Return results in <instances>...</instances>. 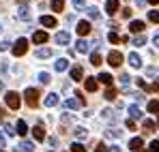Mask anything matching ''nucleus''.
Segmentation results:
<instances>
[{"label":"nucleus","instance_id":"obj_1","mask_svg":"<svg viewBox=\"0 0 159 152\" xmlns=\"http://www.w3.org/2000/svg\"><path fill=\"white\" fill-rule=\"evenodd\" d=\"M24 97H26L28 107H37V105H39V90H37V88H26Z\"/></svg>","mask_w":159,"mask_h":152},{"label":"nucleus","instance_id":"obj_2","mask_svg":"<svg viewBox=\"0 0 159 152\" xmlns=\"http://www.w3.org/2000/svg\"><path fill=\"white\" fill-rule=\"evenodd\" d=\"M11 51H13L15 58H17V56H24V54L28 51V41H26V39H17V43H13Z\"/></svg>","mask_w":159,"mask_h":152},{"label":"nucleus","instance_id":"obj_3","mask_svg":"<svg viewBox=\"0 0 159 152\" xmlns=\"http://www.w3.org/2000/svg\"><path fill=\"white\" fill-rule=\"evenodd\" d=\"M4 101H7V105H9L11 109H20V105H22V99H20L17 92H7Z\"/></svg>","mask_w":159,"mask_h":152},{"label":"nucleus","instance_id":"obj_4","mask_svg":"<svg viewBox=\"0 0 159 152\" xmlns=\"http://www.w3.org/2000/svg\"><path fill=\"white\" fill-rule=\"evenodd\" d=\"M107 62H110V67H120L123 64V54L120 51H110L107 54Z\"/></svg>","mask_w":159,"mask_h":152},{"label":"nucleus","instance_id":"obj_5","mask_svg":"<svg viewBox=\"0 0 159 152\" xmlns=\"http://www.w3.org/2000/svg\"><path fill=\"white\" fill-rule=\"evenodd\" d=\"M54 41H56L58 45H69V41H71V34H69V32H65V30H60V32H56Z\"/></svg>","mask_w":159,"mask_h":152},{"label":"nucleus","instance_id":"obj_6","mask_svg":"<svg viewBox=\"0 0 159 152\" xmlns=\"http://www.w3.org/2000/svg\"><path fill=\"white\" fill-rule=\"evenodd\" d=\"M90 28H93V26L88 24L86 20L80 22V24H78V34H80V37H88V34H90Z\"/></svg>","mask_w":159,"mask_h":152},{"label":"nucleus","instance_id":"obj_7","mask_svg":"<svg viewBox=\"0 0 159 152\" xmlns=\"http://www.w3.org/2000/svg\"><path fill=\"white\" fill-rule=\"evenodd\" d=\"M32 41H34V43H48V41H50V34L43 32V30H39V32L32 34Z\"/></svg>","mask_w":159,"mask_h":152},{"label":"nucleus","instance_id":"obj_8","mask_svg":"<svg viewBox=\"0 0 159 152\" xmlns=\"http://www.w3.org/2000/svg\"><path fill=\"white\" fill-rule=\"evenodd\" d=\"M43 26H48V28H56L58 26V22H56V17H52V15H43L41 20H39Z\"/></svg>","mask_w":159,"mask_h":152},{"label":"nucleus","instance_id":"obj_9","mask_svg":"<svg viewBox=\"0 0 159 152\" xmlns=\"http://www.w3.org/2000/svg\"><path fill=\"white\" fill-rule=\"evenodd\" d=\"M129 30H131L133 34H142V30H144V22H140V20H135L129 24Z\"/></svg>","mask_w":159,"mask_h":152},{"label":"nucleus","instance_id":"obj_10","mask_svg":"<svg viewBox=\"0 0 159 152\" xmlns=\"http://www.w3.org/2000/svg\"><path fill=\"white\" fill-rule=\"evenodd\" d=\"M118 11V0H107L106 2V13L107 15H114Z\"/></svg>","mask_w":159,"mask_h":152},{"label":"nucleus","instance_id":"obj_11","mask_svg":"<svg viewBox=\"0 0 159 152\" xmlns=\"http://www.w3.org/2000/svg\"><path fill=\"white\" fill-rule=\"evenodd\" d=\"M129 64H131L133 69H140V67H142V58H140L135 51H131V54H129Z\"/></svg>","mask_w":159,"mask_h":152},{"label":"nucleus","instance_id":"obj_12","mask_svg":"<svg viewBox=\"0 0 159 152\" xmlns=\"http://www.w3.org/2000/svg\"><path fill=\"white\" fill-rule=\"evenodd\" d=\"M82 105H84V103L80 101V99H67V101H65V109H78Z\"/></svg>","mask_w":159,"mask_h":152},{"label":"nucleus","instance_id":"obj_13","mask_svg":"<svg viewBox=\"0 0 159 152\" xmlns=\"http://www.w3.org/2000/svg\"><path fill=\"white\" fill-rule=\"evenodd\" d=\"M54 67H56V71H67V67H69V60H65V58H58L56 62H54Z\"/></svg>","mask_w":159,"mask_h":152},{"label":"nucleus","instance_id":"obj_14","mask_svg":"<svg viewBox=\"0 0 159 152\" xmlns=\"http://www.w3.org/2000/svg\"><path fill=\"white\" fill-rule=\"evenodd\" d=\"M84 86H86V90H88V92H95V90H97V79H95V77H86Z\"/></svg>","mask_w":159,"mask_h":152},{"label":"nucleus","instance_id":"obj_15","mask_svg":"<svg viewBox=\"0 0 159 152\" xmlns=\"http://www.w3.org/2000/svg\"><path fill=\"white\" fill-rule=\"evenodd\" d=\"M32 135H34L37 141H43V139H45V131H43V127H34L32 128Z\"/></svg>","mask_w":159,"mask_h":152},{"label":"nucleus","instance_id":"obj_16","mask_svg":"<svg viewBox=\"0 0 159 152\" xmlns=\"http://www.w3.org/2000/svg\"><path fill=\"white\" fill-rule=\"evenodd\" d=\"M82 77H84V71H82V67H73V69H71V79H73V81H80Z\"/></svg>","mask_w":159,"mask_h":152},{"label":"nucleus","instance_id":"obj_17","mask_svg":"<svg viewBox=\"0 0 159 152\" xmlns=\"http://www.w3.org/2000/svg\"><path fill=\"white\" fill-rule=\"evenodd\" d=\"M45 105H48V107H56V105H58V94L50 92V94L45 97Z\"/></svg>","mask_w":159,"mask_h":152},{"label":"nucleus","instance_id":"obj_18","mask_svg":"<svg viewBox=\"0 0 159 152\" xmlns=\"http://www.w3.org/2000/svg\"><path fill=\"white\" fill-rule=\"evenodd\" d=\"M142 146H144V141H142V137H133L131 141H129V148H131V150H140V148H142Z\"/></svg>","mask_w":159,"mask_h":152},{"label":"nucleus","instance_id":"obj_19","mask_svg":"<svg viewBox=\"0 0 159 152\" xmlns=\"http://www.w3.org/2000/svg\"><path fill=\"white\" fill-rule=\"evenodd\" d=\"M75 50H78L80 54H86V51L90 50V43H88V41H84V39H80V41H78V47H75Z\"/></svg>","mask_w":159,"mask_h":152},{"label":"nucleus","instance_id":"obj_20","mask_svg":"<svg viewBox=\"0 0 159 152\" xmlns=\"http://www.w3.org/2000/svg\"><path fill=\"white\" fill-rule=\"evenodd\" d=\"M101 84H106V86H112V81H114V77L110 75V73H99V77H97Z\"/></svg>","mask_w":159,"mask_h":152},{"label":"nucleus","instance_id":"obj_21","mask_svg":"<svg viewBox=\"0 0 159 152\" xmlns=\"http://www.w3.org/2000/svg\"><path fill=\"white\" fill-rule=\"evenodd\" d=\"M34 56H37V58H50V56H52V50H50V47H41V50L34 51Z\"/></svg>","mask_w":159,"mask_h":152},{"label":"nucleus","instance_id":"obj_22","mask_svg":"<svg viewBox=\"0 0 159 152\" xmlns=\"http://www.w3.org/2000/svg\"><path fill=\"white\" fill-rule=\"evenodd\" d=\"M15 128H17L15 133H17V135H22V137L28 133V127H26V122H24V120H17V127H15Z\"/></svg>","mask_w":159,"mask_h":152},{"label":"nucleus","instance_id":"obj_23","mask_svg":"<svg viewBox=\"0 0 159 152\" xmlns=\"http://www.w3.org/2000/svg\"><path fill=\"white\" fill-rule=\"evenodd\" d=\"M17 17H20V20H24V22L30 20V13H28L26 7H20V9H17Z\"/></svg>","mask_w":159,"mask_h":152},{"label":"nucleus","instance_id":"obj_24","mask_svg":"<svg viewBox=\"0 0 159 152\" xmlns=\"http://www.w3.org/2000/svg\"><path fill=\"white\" fill-rule=\"evenodd\" d=\"M129 114H131V120H133V118H138V120L142 118V111H140L138 105H129Z\"/></svg>","mask_w":159,"mask_h":152},{"label":"nucleus","instance_id":"obj_25","mask_svg":"<svg viewBox=\"0 0 159 152\" xmlns=\"http://www.w3.org/2000/svg\"><path fill=\"white\" fill-rule=\"evenodd\" d=\"M73 135H75L78 139H86V137H88L86 128H82V127H78V128H75V131H73Z\"/></svg>","mask_w":159,"mask_h":152},{"label":"nucleus","instance_id":"obj_26","mask_svg":"<svg viewBox=\"0 0 159 152\" xmlns=\"http://www.w3.org/2000/svg\"><path fill=\"white\" fill-rule=\"evenodd\" d=\"M86 13H88V17H93V20H97V17H99V9H97V7H88V9H86Z\"/></svg>","mask_w":159,"mask_h":152},{"label":"nucleus","instance_id":"obj_27","mask_svg":"<svg viewBox=\"0 0 159 152\" xmlns=\"http://www.w3.org/2000/svg\"><path fill=\"white\" fill-rule=\"evenodd\" d=\"M20 148H22V152H32L34 150V144H32V141H22Z\"/></svg>","mask_w":159,"mask_h":152},{"label":"nucleus","instance_id":"obj_28","mask_svg":"<svg viewBox=\"0 0 159 152\" xmlns=\"http://www.w3.org/2000/svg\"><path fill=\"white\" fill-rule=\"evenodd\" d=\"M148 111L151 114H159V101H148Z\"/></svg>","mask_w":159,"mask_h":152},{"label":"nucleus","instance_id":"obj_29","mask_svg":"<svg viewBox=\"0 0 159 152\" xmlns=\"http://www.w3.org/2000/svg\"><path fill=\"white\" fill-rule=\"evenodd\" d=\"M65 0H52V11H62Z\"/></svg>","mask_w":159,"mask_h":152},{"label":"nucleus","instance_id":"obj_30","mask_svg":"<svg viewBox=\"0 0 159 152\" xmlns=\"http://www.w3.org/2000/svg\"><path fill=\"white\" fill-rule=\"evenodd\" d=\"M103 97H106L107 101H114V99H116V90H114V88H107V90H106V94H103Z\"/></svg>","mask_w":159,"mask_h":152},{"label":"nucleus","instance_id":"obj_31","mask_svg":"<svg viewBox=\"0 0 159 152\" xmlns=\"http://www.w3.org/2000/svg\"><path fill=\"white\" fill-rule=\"evenodd\" d=\"M148 20H151V22H155V24H159V11H155V9H153V11H148Z\"/></svg>","mask_w":159,"mask_h":152},{"label":"nucleus","instance_id":"obj_32","mask_svg":"<svg viewBox=\"0 0 159 152\" xmlns=\"http://www.w3.org/2000/svg\"><path fill=\"white\" fill-rule=\"evenodd\" d=\"M144 43H146V37H144V34H138V37L133 39V45H138V47L144 45Z\"/></svg>","mask_w":159,"mask_h":152},{"label":"nucleus","instance_id":"obj_33","mask_svg":"<svg viewBox=\"0 0 159 152\" xmlns=\"http://www.w3.org/2000/svg\"><path fill=\"white\" fill-rule=\"evenodd\" d=\"M90 64H93V67H99V64H101V56H99V54H93V56H90Z\"/></svg>","mask_w":159,"mask_h":152},{"label":"nucleus","instance_id":"obj_34","mask_svg":"<svg viewBox=\"0 0 159 152\" xmlns=\"http://www.w3.org/2000/svg\"><path fill=\"white\" fill-rule=\"evenodd\" d=\"M146 152H159V139H153L151 141V146H148V150Z\"/></svg>","mask_w":159,"mask_h":152},{"label":"nucleus","instance_id":"obj_35","mask_svg":"<svg viewBox=\"0 0 159 152\" xmlns=\"http://www.w3.org/2000/svg\"><path fill=\"white\" fill-rule=\"evenodd\" d=\"M71 152H86V148L80 141H75V144H71Z\"/></svg>","mask_w":159,"mask_h":152},{"label":"nucleus","instance_id":"obj_36","mask_svg":"<svg viewBox=\"0 0 159 152\" xmlns=\"http://www.w3.org/2000/svg\"><path fill=\"white\" fill-rule=\"evenodd\" d=\"M73 7H75L78 11H84V9H86V2H84V0H73Z\"/></svg>","mask_w":159,"mask_h":152},{"label":"nucleus","instance_id":"obj_37","mask_svg":"<svg viewBox=\"0 0 159 152\" xmlns=\"http://www.w3.org/2000/svg\"><path fill=\"white\" fill-rule=\"evenodd\" d=\"M107 41H110V43H118V41H120V37H118L116 32H110V34H107Z\"/></svg>","mask_w":159,"mask_h":152},{"label":"nucleus","instance_id":"obj_38","mask_svg":"<svg viewBox=\"0 0 159 152\" xmlns=\"http://www.w3.org/2000/svg\"><path fill=\"white\" fill-rule=\"evenodd\" d=\"M127 84H129V75H127V73H123V75H120V86H123L125 90H127Z\"/></svg>","mask_w":159,"mask_h":152},{"label":"nucleus","instance_id":"obj_39","mask_svg":"<svg viewBox=\"0 0 159 152\" xmlns=\"http://www.w3.org/2000/svg\"><path fill=\"white\" fill-rule=\"evenodd\" d=\"M39 81L41 84H50V73H39Z\"/></svg>","mask_w":159,"mask_h":152},{"label":"nucleus","instance_id":"obj_40","mask_svg":"<svg viewBox=\"0 0 159 152\" xmlns=\"http://www.w3.org/2000/svg\"><path fill=\"white\" fill-rule=\"evenodd\" d=\"M144 128H146V133H151V131L155 128V122H153V120H144Z\"/></svg>","mask_w":159,"mask_h":152},{"label":"nucleus","instance_id":"obj_41","mask_svg":"<svg viewBox=\"0 0 159 152\" xmlns=\"http://www.w3.org/2000/svg\"><path fill=\"white\" fill-rule=\"evenodd\" d=\"M103 118L106 120H114V111L112 109H103Z\"/></svg>","mask_w":159,"mask_h":152},{"label":"nucleus","instance_id":"obj_42","mask_svg":"<svg viewBox=\"0 0 159 152\" xmlns=\"http://www.w3.org/2000/svg\"><path fill=\"white\" fill-rule=\"evenodd\" d=\"M107 137H120V131H116V128H110V131H107Z\"/></svg>","mask_w":159,"mask_h":152},{"label":"nucleus","instance_id":"obj_43","mask_svg":"<svg viewBox=\"0 0 159 152\" xmlns=\"http://www.w3.org/2000/svg\"><path fill=\"white\" fill-rule=\"evenodd\" d=\"M9 47H11V43H9V41H0V51H7Z\"/></svg>","mask_w":159,"mask_h":152},{"label":"nucleus","instance_id":"obj_44","mask_svg":"<svg viewBox=\"0 0 159 152\" xmlns=\"http://www.w3.org/2000/svg\"><path fill=\"white\" fill-rule=\"evenodd\" d=\"M4 131H7V135H15V128H13V124H4Z\"/></svg>","mask_w":159,"mask_h":152},{"label":"nucleus","instance_id":"obj_45","mask_svg":"<svg viewBox=\"0 0 159 152\" xmlns=\"http://www.w3.org/2000/svg\"><path fill=\"white\" fill-rule=\"evenodd\" d=\"M135 81H138V86H140L142 90H148V86H146V81H144V79H135Z\"/></svg>","mask_w":159,"mask_h":152},{"label":"nucleus","instance_id":"obj_46","mask_svg":"<svg viewBox=\"0 0 159 152\" xmlns=\"http://www.w3.org/2000/svg\"><path fill=\"white\" fill-rule=\"evenodd\" d=\"M95 152H107V146L106 144H99V146L95 148Z\"/></svg>","mask_w":159,"mask_h":152},{"label":"nucleus","instance_id":"obj_47","mask_svg":"<svg viewBox=\"0 0 159 152\" xmlns=\"http://www.w3.org/2000/svg\"><path fill=\"white\" fill-rule=\"evenodd\" d=\"M123 17L129 20V17H131V9H123Z\"/></svg>","mask_w":159,"mask_h":152},{"label":"nucleus","instance_id":"obj_48","mask_svg":"<svg viewBox=\"0 0 159 152\" xmlns=\"http://www.w3.org/2000/svg\"><path fill=\"white\" fill-rule=\"evenodd\" d=\"M125 127L129 128V131H133V128H135V122H133V120H127V122H125Z\"/></svg>","mask_w":159,"mask_h":152},{"label":"nucleus","instance_id":"obj_49","mask_svg":"<svg viewBox=\"0 0 159 152\" xmlns=\"http://www.w3.org/2000/svg\"><path fill=\"white\" fill-rule=\"evenodd\" d=\"M151 90H155V92H157V90H159V77H157V79H155V81H153V86H151Z\"/></svg>","mask_w":159,"mask_h":152},{"label":"nucleus","instance_id":"obj_50","mask_svg":"<svg viewBox=\"0 0 159 152\" xmlns=\"http://www.w3.org/2000/svg\"><path fill=\"white\" fill-rule=\"evenodd\" d=\"M107 152H120V148L118 146H112V148H107Z\"/></svg>","mask_w":159,"mask_h":152},{"label":"nucleus","instance_id":"obj_51","mask_svg":"<svg viewBox=\"0 0 159 152\" xmlns=\"http://www.w3.org/2000/svg\"><path fill=\"white\" fill-rule=\"evenodd\" d=\"M0 148H4V135L0 133Z\"/></svg>","mask_w":159,"mask_h":152},{"label":"nucleus","instance_id":"obj_52","mask_svg":"<svg viewBox=\"0 0 159 152\" xmlns=\"http://www.w3.org/2000/svg\"><path fill=\"white\" fill-rule=\"evenodd\" d=\"M153 43H155V45L159 47V34H157V37H153Z\"/></svg>","mask_w":159,"mask_h":152},{"label":"nucleus","instance_id":"obj_53","mask_svg":"<svg viewBox=\"0 0 159 152\" xmlns=\"http://www.w3.org/2000/svg\"><path fill=\"white\" fill-rule=\"evenodd\" d=\"M146 2H151L153 7H157V4H159V0H146Z\"/></svg>","mask_w":159,"mask_h":152},{"label":"nucleus","instance_id":"obj_54","mask_svg":"<svg viewBox=\"0 0 159 152\" xmlns=\"http://www.w3.org/2000/svg\"><path fill=\"white\" fill-rule=\"evenodd\" d=\"M144 2H146V0H135V4H138V7H142Z\"/></svg>","mask_w":159,"mask_h":152},{"label":"nucleus","instance_id":"obj_55","mask_svg":"<svg viewBox=\"0 0 159 152\" xmlns=\"http://www.w3.org/2000/svg\"><path fill=\"white\" fill-rule=\"evenodd\" d=\"M0 120H4V109L0 107Z\"/></svg>","mask_w":159,"mask_h":152},{"label":"nucleus","instance_id":"obj_56","mask_svg":"<svg viewBox=\"0 0 159 152\" xmlns=\"http://www.w3.org/2000/svg\"><path fill=\"white\" fill-rule=\"evenodd\" d=\"M0 32H2V24H0Z\"/></svg>","mask_w":159,"mask_h":152},{"label":"nucleus","instance_id":"obj_57","mask_svg":"<svg viewBox=\"0 0 159 152\" xmlns=\"http://www.w3.org/2000/svg\"><path fill=\"white\" fill-rule=\"evenodd\" d=\"M157 127H159V120H157Z\"/></svg>","mask_w":159,"mask_h":152},{"label":"nucleus","instance_id":"obj_58","mask_svg":"<svg viewBox=\"0 0 159 152\" xmlns=\"http://www.w3.org/2000/svg\"><path fill=\"white\" fill-rule=\"evenodd\" d=\"M0 152H4V150H0Z\"/></svg>","mask_w":159,"mask_h":152}]
</instances>
